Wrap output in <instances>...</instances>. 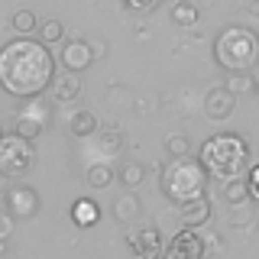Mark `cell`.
Masks as SVG:
<instances>
[{"instance_id": "f546056e", "label": "cell", "mask_w": 259, "mask_h": 259, "mask_svg": "<svg viewBox=\"0 0 259 259\" xmlns=\"http://www.w3.org/2000/svg\"><path fill=\"white\" fill-rule=\"evenodd\" d=\"M204 243H207V253H221L224 249V240L217 237L214 230H204Z\"/></svg>"}, {"instance_id": "484cf974", "label": "cell", "mask_w": 259, "mask_h": 259, "mask_svg": "<svg viewBox=\"0 0 259 259\" xmlns=\"http://www.w3.org/2000/svg\"><path fill=\"white\" fill-rule=\"evenodd\" d=\"M159 4H162V0H123V7L133 10V13H149V10H156Z\"/></svg>"}, {"instance_id": "4dcf8cb0", "label": "cell", "mask_w": 259, "mask_h": 259, "mask_svg": "<svg viewBox=\"0 0 259 259\" xmlns=\"http://www.w3.org/2000/svg\"><path fill=\"white\" fill-rule=\"evenodd\" d=\"M91 42V52H94V59H104V55L110 52V46L107 42H101V39H88Z\"/></svg>"}, {"instance_id": "30bf717a", "label": "cell", "mask_w": 259, "mask_h": 259, "mask_svg": "<svg viewBox=\"0 0 259 259\" xmlns=\"http://www.w3.org/2000/svg\"><path fill=\"white\" fill-rule=\"evenodd\" d=\"M126 246H130V253L140 256V259H159L162 253H165L156 227H143V230H136L133 237H126Z\"/></svg>"}, {"instance_id": "7a4b0ae2", "label": "cell", "mask_w": 259, "mask_h": 259, "mask_svg": "<svg viewBox=\"0 0 259 259\" xmlns=\"http://www.w3.org/2000/svg\"><path fill=\"white\" fill-rule=\"evenodd\" d=\"M207 182H210V175H207L204 162L194 156H172L159 168V188L175 207L188 204L194 198H204Z\"/></svg>"}, {"instance_id": "9a60e30c", "label": "cell", "mask_w": 259, "mask_h": 259, "mask_svg": "<svg viewBox=\"0 0 259 259\" xmlns=\"http://www.w3.org/2000/svg\"><path fill=\"white\" fill-rule=\"evenodd\" d=\"M97 130H101V120H97V113H91V110H78V113H71V120H68V133L75 136V140H88V136H94Z\"/></svg>"}, {"instance_id": "d4e9b609", "label": "cell", "mask_w": 259, "mask_h": 259, "mask_svg": "<svg viewBox=\"0 0 259 259\" xmlns=\"http://www.w3.org/2000/svg\"><path fill=\"white\" fill-rule=\"evenodd\" d=\"M165 152H168V156H188V152H191V140L185 133H172L165 140Z\"/></svg>"}, {"instance_id": "7402d4cb", "label": "cell", "mask_w": 259, "mask_h": 259, "mask_svg": "<svg viewBox=\"0 0 259 259\" xmlns=\"http://www.w3.org/2000/svg\"><path fill=\"white\" fill-rule=\"evenodd\" d=\"M39 39H42L46 46H59L65 39V23L55 20V16H49L46 23H39Z\"/></svg>"}, {"instance_id": "6da1fadb", "label": "cell", "mask_w": 259, "mask_h": 259, "mask_svg": "<svg viewBox=\"0 0 259 259\" xmlns=\"http://www.w3.org/2000/svg\"><path fill=\"white\" fill-rule=\"evenodd\" d=\"M59 78V62L42 39L20 36L0 49V88L10 97L29 101L46 94Z\"/></svg>"}, {"instance_id": "603a6c76", "label": "cell", "mask_w": 259, "mask_h": 259, "mask_svg": "<svg viewBox=\"0 0 259 259\" xmlns=\"http://www.w3.org/2000/svg\"><path fill=\"white\" fill-rule=\"evenodd\" d=\"M10 26L20 32V36H29V32H39V20H36L32 10H16L13 20H10Z\"/></svg>"}, {"instance_id": "ba28073f", "label": "cell", "mask_w": 259, "mask_h": 259, "mask_svg": "<svg viewBox=\"0 0 259 259\" xmlns=\"http://www.w3.org/2000/svg\"><path fill=\"white\" fill-rule=\"evenodd\" d=\"M4 207L10 210L16 221H29L39 210V191L29 188V185H13V188H7V194H4Z\"/></svg>"}, {"instance_id": "1f68e13d", "label": "cell", "mask_w": 259, "mask_h": 259, "mask_svg": "<svg viewBox=\"0 0 259 259\" xmlns=\"http://www.w3.org/2000/svg\"><path fill=\"white\" fill-rule=\"evenodd\" d=\"M110 97H113V101H123V107H130V91H123V88L113 84L110 88Z\"/></svg>"}, {"instance_id": "4316f807", "label": "cell", "mask_w": 259, "mask_h": 259, "mask_svg": "<svg viewBox=\"0 0 259 259\" xmlns=\"http://www.w3.org/2000/svg\"><path fill=\"white\" fill-rule=\"evenodd\" d=\"M230 224H237V227H249V224H253V217L246 214V204H233V210H230Z\"/></svg>"}, {"instance_id": "ffe728a7", "label": "cell", "mask_w": 259, "mask_h": 259, "mask_svg": "<svg viewBox=\"0 0 259 259\" xmlns=\"http://www.w3.org/2000/svg\"><path fill=\"white\" fill-rule=\"evenodd\" d=\"M117 178H120V185H123V188H133L136 191L143 185V178H146V165H143V162H126V165H120Z\"/></svg>"}, {"instance_id": "8fae6325", "label": "cell", "mask_w": 259, "mask_h": 259, "mask_svg": "<svg viewBox=\"0 0 259 259\" xmlns=\"http://www.w3.org/2000/svg\"><path fill=\"white\" fill-rule=\"evenodd\" d=\"M62 65H65V71H84V68H91V62H94V52H91V42L88 39H71V42H65L62 46Z\"/></svg>"}, {"instance_id": "ac0fdd59", "label": "cell", "mask_w": 259, "mask_h": 259, "mask_svg": "<svg viewBox=\"0 0 259 259\" xmlns=\"http://www.w3.org/2000/svg\"><path fill=\"white\" fill-rule=\"evenodd\" d=\"M113 178H117V172H113L110 165H104V162H94V165H88V168H84V182H88V188H91V191H104V188H110Z\"/></svg>"}, {"instance_id": "2e32d148", "label": "cell", "mask_w": 259, "mask_h": 259, "mask_svg": "<svg viewBox=\"0 0 259 259\" xmlns=\"http://www.w3.org/2000/svg\"><path fill=\"white\" fill-rule=\"evenodd\" d=\"M168 13H172V23H175V26H182V29L198 26V20H201V7L194 4V0H175Z\"/></svg>"}, {"instance_id": "d590c367", "label": "cell", "mask_w": 259, "mask_h": 259, "mask_svg": "<svg viewBox=\"0 0 259 259\" xmlns=\"http://www.w3.org/2000/svg\"><path fill=\"white\" fill-rule=\"evenodd\" d=\"M256 224H259V221H256Z\"/></svg>"}, {"instance_id": "e575fe53", "label": "cell", "mask_w": 259, "mask_h": 259, "mask_svg": "<svg viewBox=\"0 0 259 259\" xmlns=\"http://www.w3.org/2000/svg\"><path fill=\"white\" fill-rule=\"evenodd\" d=\"M201 4H214V0H201Z\"/></svg>"}, {"instance_id": "d6986e66", "label": "cell", "mask_w": 259, "mask_h": 259, "mask_svg": "<svg viewBox=\"0 0 259 259\" xmlns=\"http://www.w3.org/2000/svg\"><path fill=\"white\" fill-rule=\"evenodd\" d=\"M224 198H227V204H249L253 201V191H249V182L246 178H230V182H224Z\"/></svg>"}, {"instance_id": "83f0119b", "label": "cell", "mask_w": 259, "mask_h": 259, "mask_svg": "<svg viewBox=\"0 0 259 259\" xmlns=\"http://www.w3.org/2000/svg\"><path fill=\"white\" fill-rule=\"evenodd\" d=\"M246 182H249V191H253V201H259V162L246 168Z\"/></svg>"}, {"instance_id": "836d02e7", "label": "cell", "mask_w": 259, "mask_h": 259, "mask_svg": "<svg viewBox=\"0 0 259 259\" xmlns=\"http://www.w3.org/2000/svg\"><path fill=\"white\" fill-rule=\"evenodd\" d=\"M256 97H259V78H256Z\"/></svg>"}, {"instance_id": "44dd1931", "label": "cell", "mask_w": 259, "mask_h": 259, "mask_svg": "<svg viewBox=\"0 0 259 259\" xmlns=\"http://www.w3.org/2000/svg\"><path fill=\"white\" fill-rule=\"evenodd\" d=\"M233 94H256V75L253 71H230V78L224 81Z\"/></svg>"}, {"instance_id": "3957f363", "label": "cell", "mask_w": 259, "mask_h": 259, "mask_svg": "<svg viewBox=\"0 0 259 259\" xmlns=\"http://www.w3.org/2000/svg\"><path fill=\"white\" fill-rule=\"evenodd\" d=\"M198 159L214 182H230L249 168V143L237 133H214L201 143Z\"/></svg>"}, {"instance_id": "5b68a950", "label": "cell", "mask_w": 259, "mask_h": 259, "mask_svg": "<svg viewBox=\"0 0 259 259\" xmlns=\"http://www.w3.org/2000/svg\"><path fill=\"white\" fill-rule=\"evenodd\" d=\"M36 162V149H32V140L23 133H10L0 136V175L4 178H16V175H26Z\"/></svg>"}, {"instance_id": "9c48e42d", "label": "cell", "mask_w": 259, "mask_h": 259, "mask_svg": "<svg viewBox=\"0 0 259 259\" xmlns=\"http://www.w3.org/2000/svg\"><path fill=\"white\" fill-rule=\"evenodd\" d=\"M46 123H49V110H46V104L39 101V97H29L26 107L16 113L13 130H16V133H23V136H29V140H36V136L46 130Z\"/></svg>"}, {"instance_id": "277c9868", "label": "cell", "mask_w": 259, "mask_h": 259, "mask_svg": "<svg viewBox=\"0 0 259 259\" xmlns=\"http://www.w3.org/2000/svg\"><path fill=\"white\" fill-rule=\"evenodd\" d=\"M214 62L230 71H253L259 65V32L240 23H230L214 39Z\"/></svg>"}, {"instance_id": "7c38bea8", "label": "cell", "mask_w": 259, "mask_h": 259, "mask_svg": "<svg viewBox=\"0 0 259 259\" xmlns=\"http://www.w3.org/2000/svg\"><path fill=\"white\" fill-rule=\"evenodd\" d=\"M178 217H182L185 227H207L210 217H214V207H210V198H194L188 204H178Z\"/></svg>"}, {"instance_id": "4fadbf2b", "label": "cell", "mask_w": 259, "mask_h": 259, "mask_svg": "<svg viewBox=\"0 0 259 259\" xmlns=\"http://www.w3.org/2000/svg\"><path fill=\"white\" fill-rule=\"evenodd\" d=\"M71 224L81 227V230H88V227H94L101 221V204H97L94 198H75L71 201Z\"/></svg>"}, {"instance_id": "52a82bcc", "label": "cell", "mask_w": 259, "mask_h": 259, "mask_svg": "<svg viewBox=\"0 0 259 259\" xmlns=\"http://www.w3.org/2000/svg\"><path fill=\"white\" fill-rule=\"evenodd\" d=\"M237 97L227 84H217V88H207L204 101H201V107H204L207 120H214V123H224V120L233 117V110H237Z\"/></svg>"}, {"instance_id": "8992f818", "label": "cell", "mask_w": 259, "mask_h": 259, "mask_svg": "<svg viewBox=\"0 0 259 259\" xmlns=\"http://www.w3.org/2000/svg\"><path fill=\"white\" fill-rule=\"evenodd\" d=\"M207 253V243H204V233H201V227H185L175 233L172 240H168L165 246V256L168 259H201Z\"/></svg>"}, {"instance_id": "5bb4252c", "label": "cell", "mask_w": 259, "mask_h": 259, "mask_svg": "<svg viewBox=\"0 0 259 259\" xmlns=\"http://www.w3.org/2000/svg\"><path fill=\"white\" fill-rule=\"evenodd\" d=\"M81 78H78V71H68V75H62V78H55V84H52V97L59 104H75L78 97H81Z\"/></svg>"}, {"instance_id": "cb8c5ba5", "label": "cell", "mask_w": 259, "mask_h": 259, "mask_svg": "<svg viewBox=\"0 0 259 259\" xmlns=\"http://www.w3.org/2000/svg\"><path fill=\"white\" fill-rule=\"evenodd\" d=\"M120 149H123V136H120V130H104V136L97 140V152H101V156H117Z\"/></svg>"}, {"instance_id": "e0dca14e", "label": "cell", "mask_w": 259, "mask_h": 259, "mask_svg": "<svg viewBox=\"0 0 259 259\" xmlns=\"http://www.w3.org/2000/svg\"><path fill=\"white\" fill-rule=\"evenodd\" d=\"M140 214H143L140 198L133 194V188H126V194L117 198V204H113V217H117L120 224H133V221H140Z\"/></svg>"}, {"instance_id": "f1b7e54d", "label": "cell", "mask_w": 259, "mask_h": 259, "mask_svg": "<svg viewBox=\"0 0 259 259\" xmlns=\"http://www.w3.org/2000/svg\"><path fill=\"white\" fill-rule=\"evenodd\" d=\"M13 221H16V217L10 214V210H4V214H0V240H7L13 233Z\"/></svg>"}, {"instance_id": "d6a6232c", "label": "cell", "mask_w": 259, "mask_h": 259, "mask_svg": "<svg viewBox=\"0 0 259 259\" xmlns=\"http://www.w3.org/2000/svg\"><path fill=\"white\" fill-rule=\"evenodd\" d=\"M249 13H253V16H259V0H253V4H249Z\"/></svg>"}]
</instances>
